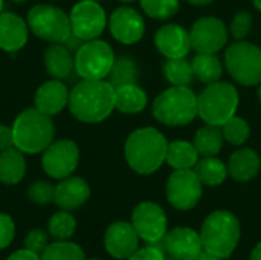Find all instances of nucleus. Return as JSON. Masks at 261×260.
Segmentation results:
<instances>
[{
    "instance_id": "nucleus-45",
    "label": "nucleus",
    "mask_w": 261,
    "mask_h": 260,
    "mask_svg": "<svg viewBox=\"0 0 261 260\" xmlns=\"http://www.w3.org/2000/svg\"><path fill=\"white\" fill-rule=\"evenodd\" d=\"M187 2H190V3H193V5H197V6H205V5L213 3L214 0H187Z\"/></svg>"
},
{
    "instance_id": "nucleus-43",
    "label": "nucleus",
    "mask_w": 261,
    "mask_h": 260,
    "mask_svg": "<svg viewBox=\"0 0 261 260\" xmlns=\"http://www.w3.org/2000/svg\"><path fill=\"white\" fill-rule=\"evenodd\" d=\"M194 260H222L219 256H216V254H213V253H210V251H205V250H202V253L196 257Z\"/></svg>"
},
{
    "instance_id": "nucleus-25",
    "label": "nucleus",
    "mask_w": 261,
    "mask_h": 260,
    "mask_svg": "<svg viewBox=\"0 0 261 260\" xmlns=\"http://www.w3.org/2000/svg\"><path fill=\"white\" fill-rule=\"evenodd\" d=\"M147 93L142 87L135 84H125L115 87V109L122 113L135 115L145 109Z\"/></svg>"
},
{
    "instance_id": "nucleus-16",
    "label": "nucleus",
    "mask_w": 261,
    "mask_h": 260,
    "mask_svg": "<svg viewBox=\"0 0 261 260\" xmlns=\"http://www.w3.org/2000/svg\"><path fill=\"white\" fill-rule=\"evenodd\" d=\"M106 251L119 260H127L139 248V236L132 222L118 221L109 225L104 234Z\"/></svg>"
},
{
    "instance_id": "nucleus-2",
    "label": "nucleus",
    "mask_w": 261,
    "mask_h": 260,
    "mask_svg": "<svg viewBox=\"0 0 261 260\" xmlns=\"http://www.w3.org/2000/svg\"><path fill=\"white\" fill-rule=\"evenodd\" d=\"M168 141L154 127H142L130 133L124 146V155L132 170L139 175H151L161 169L167 158Z\"/></svg>"
},
{
    "instance_id": "nucleus-7",
    "label": "nucleus",
    "mask_w": 261,
    "mask_h": 260,
    "mask_svg": "<svg viewBox=\"0 0 261 260\" xmlns=\"http://www.w3.org/2000/svg\"><path fill=\"white\" fill-rule=\"evenodd\" d=\"M26 23L32 34L49 43H64L72 34L69 14L55 5H35L29 9Z\"/></svg>"
},
{
    "instance_id": "nucleus-30",
    "label": "nucleus",
    "mask_w": 261,
    "mask_h": 260,
    "mask_svg": "<svg viewBox=\"0 0 261 260\" xmlns=\"http://www.w3.org/2000/svg\"><path fill=\"white\" fill-rule=\"evenodd\" d=\"M76 230V219L67 210H60L52 215L47 224V233L54 241H69Z\"/></svg>"
},
{
    "instance_id": "nucleus-24",
    "label": "nucleus",
    "mask_w": 261,
    "mask_h": 260,
    "mask_svg": "<svg viewBox=\"0 0 261 260\" xmlns=\"http://www.w3.org/2000/svg\"><path fill=\"white\" fill-rule=\"evenodd\" d=\"M26 173V159L23 152L12 147L0 152V182L5 185L18 184Z\"/></svg>"
},
{
    "instance_id": "nucleus-26",
    "label": "nucleus",
    "mask_w": 261,
    "mask_h": 260,
    "mask_svg": "<svg viewBox=\"0 0 261 260\" xmlns=\"http://www.w3.org/2000/svg\"><path fill=\"white\" fill-rule=\"evenodd\" d=\"M165 161L174 170H193L199 161V152L188 141H173L168 143Z\"/></svg>"
},
{
    "instance_id": "nucleus-9",
    "label": "nucleus",
    "mask_w": 261,
    "mask_h": 260,
    "mask_svg": "<svg viewBox=\"0 0 261 260\" xmlns=\"http://www.w3.org/2000/svg\"><path fill=\"white\" fill-rule=\"evenodd\" d=\"M113 63L112 46L99 38L84 41L75 52V72L83 80H106Z\"/></svg>"
},
{
    "instance_id": "nucleus-5",
    "label": "nucleus",
    "mask_w": 261,
    "mask_h": 260,
    "mask_svg": "<svg viewBox=\"0 0 261 260\" xmlns=\"http://www.w3.org/2000/svg\"><path fill=\"white\" fill-rule=\"evenodd\" d=\"M153 115L167 126H185L197 115V95L188 86H173L156 97Z\"/></svg>"
},
{
    "instance_id": "nucleus-44",
    "label": "nucleus",
    "mask_w": 261,
    "mask_h": 260,
    "mask_svg": "<svg viewBox=\"0 0 261 260\" xmlns=\"http://www.w3.org/2000/svg\"><path fill=\"white\" fill-rule=\"evenodd\" d=\"M249 260H261V242L254 247V250L251 253V259Z\"/></svg>"
},
{
    "instance_id": "nucleus-42",
    "label": "nucleus",
    "mask_w": 261,
    "mask_h": 260,
    "mask_svg": "<svg viewBox=\"0 0 261 260\" xmlns=\"http://www.w3.org/2000/svg\"><path fill=\"white\" fill-rule=\"evenodd\" d=\"M6 260H41V257H40V254L32 253L28 248H23V250H17L15 253L8 256Z\"/></svg>"
},
{
    "instance_id": "nucleus-12",
    "label": "nucleus",
    "mask_w": 261,
    "mask_h": 260,
    "mask_svg": "<svg viewBox=\"0 0 261 260\" xmlns=\"http://www.w3.org/2000/svg\"><path fill=\"white\" fill-rule=\"evenodd\" d=\"M69 17L72 32L84 41L98 38L107 26L106 11L96 0L78 2L73 5Z\"/></svg>"
},
{
    "instance_id": "nucleus-32",
    "label": "nucleus",
    "mask_w": 261,
    "mask_h": 260,
    "mask_svg": "<svg viewBox=\"0 0 261 260\" xmlns=\"http://www.w3.org/2000/svg\"><path fill=\"white\" fill-rule=\"evenodd\" d=\"M136 81H138V67L135 61L128 57L115 58V63L109 74V83L113 87H119L125 84H135Z\"/></svg>"
},
{
    "instance_id": "nucleus-28",
    "label": "nucleus",
    "mask_w": 261,
    "mask_h": 260,
    "mask_svg": "<svg viewBox=\"0 0 261 260\" xmlns=\"http://www.w3.org/2000/svg\"><path fill=\"white\" fill-rule=\"evenodd\" d=\"M194 173L203 185L216 187L225 182L228 176V166L216 156H203L194 166Z\"/></svg>"
},
{
    "instance_id": "nucleus-47",
    "label": "nucleus",
    "mask_w": 261,
    "mask_h": 260,
    "mask_svg": "<svg viewBox=\"0 0 261 260\" xmlns=\"http://www.w3.org/2000/svg\"><path fill=\"white\" fill-rule=\"evenodd\" d=\"M258 98H260V103H261V83L258 84Z\"/></svg>"
},
{
    "instance_id": "nucleus-17",
    "label": "nucleus",
    "mask_w": 261,
    "mask_h": 260,
    "mask_svg": "<svg viewBox=\"0 0 261 260\" xmlns=\"http://www.w3.org/2000/svg\"><path fill=\"white\" fill-rule=\"evenodd\" d=\"M164 248L173 260H194L203 250L200 233L188 227H176L164 238Z\"/></svg>"
},
{
    "instance_id": "nucleus-52",
    "label": "nucleus",
    "mask_w": 261,
    "mask_h": 260,
    "mask_svg": "<svg viewBox=\"0 0 261 260\" xmlns=\"http://www.w3.org/2000/svg\"><path fill=\"white\" fill-rule=\"evenodd\" d=\"M96 2H99V0H96Z\"/></svg>"
},
{
    "instance_id": "nucleus-8",
    "label": "nucleus",
    "mask_w": 261,
    "mask_h": 260,
    "mask_svg": "<svg viewBox=\"0 0 261 260\" xmlns=\"http://www.w3.org/2000/svg\"><path fill=\"white\" fill-rule=\"evenodd\" d=\"M225 66L229 75L243 86L261 83V49L245 40L236 41L226 49Z\"/></svg>"
},
{
    "instance_id": "nucleus-51",
    "label": "nucleus",
    "mask_w": 261,
    "mask_h": 260,
    "mask_svg": "<svg viewBox=\"0 0 261 260\" xmlns=\"http://www.w3.org/2000/svg\"><path fill=\"white\" fill-rule=\"evenodd\" d=\"M89 260H99V259H89Z\"/></svg>"
},
{
    "instance_id": "nucleus-13",
    "label": "nucleus",
    "mask_w": 261,
    "mask_h": 260,
    "mask_svg": "<svg viewBox=\"0 0 261 260\" xmlns=\"http://www.w3.org/2000/svg\"><path fill=\"white\" fill-rule=\"evenodd\" d=\"M80 161V149L70 139L52 141L43 152V170L54 179H64L70 176Z\"/></svg>"
},
{
    "instance_id": "nucleus-27",
    "label": "nucleus",
    "mask_w": 261,
    "mask_h": 260,
    "mask_svg": "<svg viewBox=\"0 0 261 260\" xmlns=\"http://www.w3.org/2000/svg\"><path fill=\"white\" fill-rule=\"evenodd\" d=\"M194 78L205 84H211L216 81H220L223 74V66L220 60L216 57V54H206V52H197V55L191 61Z\"/></svg>"
},
{
    "instance_id": "nucleus-35",
    "label": "nucleus",
    "mask_w": 261,
    "mask_h": 260,
    "mask_svg": "<svg viewBox=\"0 0 261 260\" xmlns=\"http://www.w3.org/2000/svg\"><path fill=\"white\" fill-rule=\"evenodd\" d=\"M144 12L158 20L171 18L179 11V0H139Z\"/></svg>"
},
{
    "instance_id": "nucleus-1",
    "label": "nucleus",
    "mask_w": 261,
    "mask_h": 260,
    "mask_svg": "<svg viewBox=\"0 0 261 260\" xmlns=\"http://www.w3.org/2000/svg\"><path fill=\"white\" fill-rule=\"evenodd\" d=\"M69 109L78 121L101 123L115 109V87L106 80H83L70 90Z\"/></svg>"
},
{
    "instance_id": "nucleus-50",
    "label": "nucleus",
    "mask_w": 261,
    "mask_h": 260,
    "mask_svg": "<svg viewBox=\"0 0 261 260\" xmlns=\"http://www.w3.org/2000/svg\"><path fill=\"white\" fill-rule=\"evenodd\" d=\"M2 11H3V0H0V14H2Z\"/></svg>"
},
{
    "instance_id": "nucleus-37",
    "label": "nucleus",
    "mask_w": 261,
    "mask_h": 260,
    "mask_svg": "<svg viewBox=\"0 0 261 260\" xmlns=\"http://www.w3.org/2000/svg\"><path fill=\"white\" fill-rule=\"evenodd\" d=\"M251 28H252V15L249 12H239L232 18L229 31H231L232 38H236V41H240L248 37V34L251 32Z\"/></svg>"
},
{
    "instance_id": "nucleus-39",
    "label": "nucleus",
    "mask_w": 261,
    "mask_h": 260,
    "mask_svg": "<svg viewBox=\"0 0 261 260\" xmlns=\"http://www.w3.org/2000/svg\"><path fill=\"white\" fill-rule=\"evenodd\" d=\"M15 238V224L9 215L0 213V250L8 248Z\"/></svg>"
},
{
    "instance_id": "nucleus-20",
    "label": "nucleus",
    "mask_w": 261,
    "mask_h": 260,
    "mask_svg": "<svg viewBox=\"0 0 261 260\" xmlns=\"http://www.w3.org/2000/svg\"><path fill=\"white\" fill-rule=\"evenodd\" d=\"M69 95L70 92L67 90L66 84L61 80L52 78L37 89L34 100L35 107L40 112L54 116L60 113L66 106H69Z\"/></svg>"
},
{
    "instance_id": "nucleus-6",
    "label": "nucleus",
    "mask_w": 261,
    "mask_h": 260,
    "mask_svg": "<svg viewBox=\"0 0 261 260\" xmlns=\"http://www.w3.org/2000/svg\"><path fill=\"white\" fill-rule=\"evenodd\" d=\"M239 107V92L226 81L208 84L197 97L199 116L210 126L222 127L232 118Z\"/></svg>"
},
{
    "instance_id": "nucleus-49",
    "label": "nucleus",
    "mask_w": 261,
    "mask_h": 260,
    "mask_svg": "<svg viewBox=\"0 0 261 260\" xmlns=\"http://www.w3.org/2000/svg\"><path fill=\"white\" fill-rule=\"evenodd\" d=\"M119 2H122V3H132V2H135V0H119Z\"/></svg>"
},
{
    "instance_id": "nucleus-14",
    "label": "nucleus",
    "mask_w": 261,
    "mask_h": 260,
    "mask_svg": "<svg viewBox=\"0 0 261 260\" xmlns=\"http://www.w3.org/2000/svg\"><path fill=\"white\" fill-rule=\"evenodd\" d=\"M191 49L197 52L216 54L222 51L228 41V29L225 23L216 17L199 18L190 31Z\"/></svg>"
},
{
    "instance_id": "nucleus-33",
    "label": "nucleus",
    "mask_w": 261,
    "mask_h": 260,
    "mask_svg": "<svg viewBox=\"0 0 261 260\" xmlns=\"http://www.w3.org/2000/svg\"><path fill=\"white\" fill-rule=\"evenodd\" d=\"M41 260H86L80 245L69 241H55L41 253Z\"/></svg>"
},
{
    "instance_id": "nucleus-10",
    "label": "nucleus",
    "mask_w": 261,
    "mask_h": 260,
    "mask_svg": "<svg viewBox=\"0 0 261 260\" xmlns=\"http://www.w3.org/2000/svg\"><path fill=\"white\" fill-rule=\"evenodd\" d=\"M132 225L139 239L147 244H159L168 233V219L161 205L151 201L138 204L132 213Z\"/></svg>"
},
{
    "instance_id": "nucleus-11",
    "label": "nucleus",
    "mask_w": 261,
    "mask_h": 260,
    "mask_svg": "<svg viewBox=\"0 0 261 260\" xmlns=\"http://www.w3.org/2000/svg\"><path fill=\"white\" fill-rule=\"evenodd\" d=\"M167 199L180 211L194 208L203 193V184L194 170H174L167 181Z\"/></svg>"
},
{
    "instance_id": "nucleus-18",
    "label": "nucleus",
    "mask_w": 261,
    "mask_h": 260,
    "mask_svg": "<svg viewBox=\"0 0 261 260\" xmlns=\"http://www.w3.org/2000/svg\"><path fill=\"white\" fill-rule=\"evenodd\" d=\"M154 44L167 58H185L191 51L190 32L180 25H165L158 29Z\"/></svg>"
},
{
    "instance_id": "nucleus-34",
    "label": "nucleus",
    "mask_w": 261,
    "mask_h": 260,
    "mask_svg": "<svg viewBox=\"0 0 261 260\" xmlns=\"http://www.w3.org/2000/svg\"><path fill=\"white\" fill-rule=\"evenodd\" d=\"M222 132L223 136L228 143H231L232 146H242L249 139L251 135V129L249 124L240 118V116H232L229 118L223 126H222Z\"/></svg>"
},
{
    "instance_id": "nucleus-29",
    "label": "nucleus",
    "mask_w": 261,
    "mask_h": 260,
    "mask_svg": "<svg viewBox=\"0 0 261 260\" xmlns=\"http://www.w3.org/2000/svg\"><path fill=\"white\" fill-rule=\"evenodd\" d=\"M223 132L217 126L206 124L196 132L194 136V147L197 149L199 155L202 156H216L223 147Z\"/></svg>"
},
{
    "instance_id": "nucleus-15",
    "label": "nucleus",
    "mask_w": 261,
    "mask_h": 260,
    "mask_svg": "<svg viewBox=\"0 0 261 260\" xmlns=\"http://www.w3.org/2000/svg\"><path fill=\"white\" fill-rule=\"evenodd\" d=\"M109 28L115 40L119 43L135 44L144 37L145 21L136 9L130 6H121L112 12L109 18Z\"/></svg>"
},
{
    "instance_id": "nucleus-21",
    "label": "nucleus",
    "mask_w": 261,
    "mask_h": 260,
    "mask_svg": "<svg viewBox=\"0 0 261 260\" xmlns=\"http://www.w3.org/2000/svg\"><path fill=\"white\" fill-rule=\"evenodd\" d=\"M29 26L26 20L14 12L0 14V49L17 52L28 43Z\"/></svg>"
},
{
    "instance_id": "nucleus-46",
    "label": "nucleus",
    "mask_w": 261,
    "mask_h": 260,
    "mask_svg": "<svg viewBox=\"0 0 261 260\" xmlns=\"http://www.w3.org/2000/svg\"><path fill=\"white\" fill-rule=\"evenodd\" d=\"M254 5L258 11H261V0H254Z\"/></svg>"
},
{
    "instance_id": "nucleus-19",
    "label": "nucleus",
    "mask_w": 261,
    "mask_h": 260,
    "mask_svg": "<svg viewBox=\"0 0 261 260\" xmlns=\"http://www.w3.org/2000/svg\"><path fill=\"white\" fill-rule=\"evenodd\" d=\"M90 198L89 184L78 176H67L55 185L54 202L61 210L73 211L81 208Z\"/></svg>"
},
{
    "instance_id": "nucleus-4",
    "label": "nucleus",
    "mask_w": 261,
    "mask_h": 260,
    "mask_svg": "<svg viewBox=\"0 0 261 260\" xmlns=\"http://www.w3.org/2000/svg\"><path fill=\"white\" fill-rule=\"evenodd\" d=\"M242 238L239 218L228 210H216L206 216L200 228V239L205 251L220 259H228L236 251Z\"/></svg>"
},
{
    "instance_id": "nucleus-40",
    "label": "nucleus",
    "mask_w": 261,
    "mask_h": 260,
    "mask_svg": "<svg viewBox=\"0 0 261 260\" xmlns=\"http://www.w3.org/2000/svg\"><path fill=\"white\" fill-rule=\"evenodd\" d=\"M127 260H165V254L158 247H145L138 248Z\"/></svg>"
},
{
    "instance_id": "nucleus-22",
    "label": "nucleus",
    "mask_w": 261,
    "mask_h": 260,
    "mask_svg": "<svg viewBox=\"0 0 261 260\" xmlns=\"http://www.w3.org/2000/svg\"><path fill=\"white\" fill-rule=\"evenodd\" d=\"M44 67L52 78L64 80L75 70V57L64 43H50L44 52Z\"/></svg>"
},
{
    "instance_id": "nucleus-48",
    "label": "nucleus",
    "mask_w": 261,
    "mask_h": 260,
    "mask_svg": "<svg viewBox=\"0 0 261 260\" xmlns=\"http://www.w3.org/2000/svg\"><path fill=\"white\" fill-rule=\"evenodd\" d=\"M14 3H24V2H28V0H12Z\"/></svg>"
},
{
    "instance_id": "nucleus-38",
    "label": "nucleus",
    "mask_w": 261,
    "mask_h": 260,
    "mask_svg": "<svg viewBox=\"0 0 261 260\" xmlns=\"http://www.w3.org/2000/svg\"><path fill=\"white\" fill-rule=\"evenodd\" d=\"M49 233H46L41 228H34L28 233L26 239H24V248L31 250L32 253H37L41 256V253L47 248L49 242Z\"/></svg>"
},
{
    "instance_id": "nucleus-41",
    "label": "nucleus",
    "mask_w": 261,
    "mask_h": 260,
    "mask_svg": "<svg viewBox=\"0 0 261 260\" xmlns=\"http://www.w3.org/2000/svg\"><path fill=\"white\" fill-rule=\"evenodd\" d=\"M14 147V135L12 127L0 124V152Z\"/></svg>"
},
{
    "instance_id": "nucleus-36",
    "label": "nucleus",
    "mask_w": 261,
    "mask_h": 260,
    "mask_svg": "<svg viewBox=\"0 0 261 260\" xmlns=\"http://www.w3.org/2000/svg\"><path fill=\"white\" fill-rule=\"evenodd\" d=\"M55 187L47 181H35L28 188V198L32 204L37 205H47L54 201Z\"/></svg>"
},
{
    "instance_id": "nucleus-31",
    "label": "nucleus",
    "mask_w": 261,
    "mask_h": 260,
    "mask_svg": "<svg viewBox=\"0 0 261 260\" xmlns=\"http://www.w3.org/2000/svg\"><path fill=\"white\" fill-rule=\"evenodd\" d=\"M164 75L173 86H190L194 80L193 66L185 58H168L164 64Z\"/></svg>"
},
{
    "instance_id": "nucleus-3",
    "label": "nucleus",
    "mask_w": 261,
    "mask_h": 260,
    "mask_svg": "<svg viewBox=\"0 0 261 260\" xmlns=\"http://www.w3.org/2000/svg\"><path fill=\"white\" fill-rule=\"evenodd\" d=\"M11 127L14 135V147L29 155L43 153L55 136L52 118L40 112L37 107L20 112Z\"/></svg>"
},
{
    "instance_id": "nucleus-23",
    "label": "nucleus",
    "mask_w": 261,
    "mask_h": 260,
    "mask_svg": "<svg viewBox=\"0 0 261 260\" xmlns=\"http://www.w3.org/2000/svg\"><path fill=\"white\" fill-rule=\"evenodd\" d=\"M260 167V156L252 149H239L228 161V173L239 182H248L254 179L258 175Z\"/></svg>"
}]
</instances>
